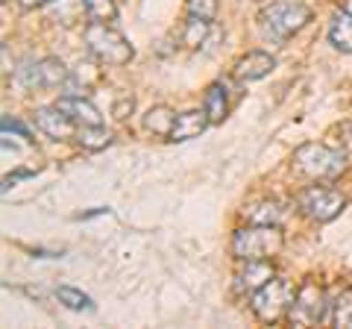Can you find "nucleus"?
I'll return each mask as SVG.
<instances>
[{
	"label": "nucleus",
	"mask_w": 352,
	"mask_h": 329,
	"mask_svg": "<svg viewBox=\"0 0 352 329\" xmlns=\"http://www.w3.org/2000/svg\"><path fill=\"white\" fill-rule=\"evenodd\" d=\"M285 247V235L279 226H264V224H250L238 229L232 235V253L238 262H258V259H273Z\"/></svg>",
	"instance_id": "f257e3e1"
},
{
	"label": "nucleus",
	"mask_w": 352,
	"mask_h": 329,
	"mask_svg": "<svg viewBox=\"0 0 352 329\" xmlns=\"http://www.w3.org/2000/svg\"><path fill=\"white\" fill-rule=\"evenodd\" d=\"M294 168L308 180H335L346 171V153L329 145H302L294 150Z\"/></svg>",
	"instance_id": "f03ea898"
},
{
	"label": "nucleus",
	"mask_w": 352,
	"mask_h": 329,
	"mask_svg": "<svg viewBox=\"0 0 352 329\" xmlns=\"http://www.w3.org/2000/svg\"><path fill=\"white\" fill-rule=\"evenodd\" d=\"M85 47L100 65H126L135 56V47L129 45L124 32H118L112 24H91L85 27Z\"/></svg>",
	"instance_id": "7ed1b4c3"
},
{
	"label": "nucleus",
	"mask_w": 352,
	"mask_h": 329,
	"mask_svg": "<svg viewBox=\"0 0 352 329\" xmlns=\"http://www.w3.org/2000/svg\"><path fill=\"white\" fill-rule=\"evenodd\" d=\"M294 297H296L294 282L282 279V277H273L267 285H261V288L252 294L250 306H252V312H256L258 321L276 323V321H282V317H288L291 306H294Z\"/></svg>",
	"instance_id": "20e7f679"
},
{
	"label": "nucleus",
	"mask_w": 352,
	"mask_h": 329,
	"mask_svg": "<svg viewBox=\"0 0 352 329\" xmlns=\"http://www.w3.org/2000/svg\"><path fill=\"white\" fill-rule=\"evenodd\" d=\"M308 21H311V9L305 3H285V0H279V3L261 9V27L273 41H288Z\"/></svg>",
	"instance_id": "39448f33"
},
{
	"label": "nucleus",
	"mask_w": 352,
	"mask_h": 329,
	"mask_svg": "<svg viewBox=\"0 0 352 329\" xmlns=\"http://www.w3.org/2000/svg\"><path fill=\"white\" fill-rule=\"evenodd\" d=\"M329 297L326 291L317 285L314 279H305L300 288H296V297H294V306L288 312V321L294 326H317L326 317L329 312Z\"/></svg>",
	"instance_id": "423d86ee"
},
{
	"label": "nucleus",
	"mask_w": 352,
	"mask_h": 329,
	"mask_svg": "<svg viewBox=\"0 0 352 329\" xmlns=\"http://www.w3.org/2000/svg\"><path fill=\"white\" fill-rule=\"evenodd\" d=\"M296 203H300L302 215H308L317 224L335 221V217L340 215V209L346 206L344 194H338L335 189H326V185H308V189L300 191Z\"/></svg>",
	"instance_id": "0eeeda50"
},
{
	"label": "nucleus",
	"mask_w": 352,
	"mask_h": 329,
	"mask_svg": "<svg viewBox=\"0 0 352 329\" xmlns=\"http://www.w3.org/2000/svg\"><path fill=\"white\" fill-rule=\"evenodd\" d=\"M32 120H36V127L41 129L44 136H50V138H56V141L76 138V129H80V124H74V120L65 115L56 103L36 109V112H32Z\"/></svg>",
	"instance_id": "6e6552de"
},
{
	"label": "nucleus",
	"mask_w": 352,
	"mask_h": 329,
	"mask_svg": "<svg viewBox=\"0 0 352 329\" xmlns=\"http://www.w3.org/2000/svg\"><path fill=\"white\" fill-rule=\"evenodd\" d=\"M276 273L270 268V259H258V262H244V268L235 273V291L252 297L261 285H267Z\"/></svg>",
	"instance_id": "1a4fd4ad"
},
{
	"label": "nucleus",
	"mask_w": 352,
	"mask_h": 329,
	"mask_svg": "<svg viewBox=\"0 0 352 329\" xmlns=\"http://www.w3.org/2000/svg\"><path fill=\"white\" fill-rule=\"evenodd\" d=\"M56 106L62 109L65 115H68L74 124H80V127H94V124H103V115H100V109H97L91 100H85L82 94H62Z\"/></svg>",
	"instance_id": "9d476101"
},
{
	"label": "nucleus",
	"mask_w": 352,
	"mask_h": 329,
	"mask_svg": "<svg viewBox=\"0 0 352 329\" xmlns=\"http://www.w3.org/2000/svg\"><path fill=\"white\" fill-rule=\"evenodd\" d=\"M273 68H276V59L264 50H252L247 56H241L238 65H235V80L241 83H256V80H264Z\"/></svg>",
	"instance_id": "9b49d317"
},
{
	"label": "nucleus",
	"mask_w": 352,
	"mask_h": 329,
	"mask_svg": "<svg viewBox=\"0 0 352 329\" xmlns=\"http://www.w3.org/2000/svg\"><path fill=\"white\" fill-rule=\"evenodd\" d=\"M44 15L53 24L76 27L82 18H88V9H85V0H47L44 3Z\"/></svg>",
	"instance_id": "f8f14e48"
},
{
	"label": "nucleus",
	"mask_w": 352,
	"mask_h": 329,
	"mask_svg": "<svg viewBox=\"0 0 352 329\" xmlns=\"http://www.w3.org/2000/svg\"><path fill=\"white\" fill-rule=\"evenodd\" d=\"M212 124L206 115V109H191V112H182L176 115L173 120V129H170V141H188V138H197L206 133V127Z\"/></svg>",
	"instance_id": "ddd939ff"
},
{
	"label": "nucleus",
	"mask_w": 352,
	"mask_h": 329,
	"mask_svg": "<svg viewBox=\"0 0 352 329\" xmlns=\"http://www.w3.org/2000/svg\"><path fill=\"white\" fill-rule=\"evenodd\" d=\"M214 36H217L214 21H206V18H197V15H188V21H185V27H182V45L191 47V50L212 45Z\"/></svg>",
	"instance_id": "4468645a"
},
{
	"label": "nucleus",
	"mask_w": 352,
	"mask_h": 329,
	"mask_svg": "<svg viewBox=\"0 0 352 329\" xmlns=\"http://www.w3.org/2000/svg\"><path fill=\"white\" fill-rule=\"evenodd\" d=\"M247 224H264V226H279L285 221V206L279 200H256L244 206Z\"/></svg>",
	"instance_id": "2eb2a0df"
},
{
	"label": "nucleus",
	"mask_w": 352,
	"mask_h": 329,
	"mask_svg": "<svg viewBox=\"0 0 352 329\" xmlns=\"http://www.w3.org/2000/svg\"><path fill=\"white\" fill-rule=\"evenodd\" d=\"M229 83H214V85H208V92H206V100H203V109H206V115L212 124H223L226 115H229Z\"/></svg>",
	"instance_id": "dca6fc26"
},
{
	"label": "nucleus",
	"mask_w": 352,
	"mask_h": 329,
	"mask_svg": "<svg viewBox=\"0 0 352 329\" xmlns=\"http://www.w3.org/2000/svg\"><path fill=\"white\" fill-rule=\"evenodd\" d=\"M68 68L59 56H44L38 59V80H41V89H65L68 83Z\"/></svg>",
	"instance_id": "f3484780"
},
{
	"label": "nucleus",
	"mask_w": 352,
	"mask_h": 329,
	"mask_svg": "<svg viewBox=\"0 0 352 329\" xmlns=\"http://www.w3.org/2000/svg\"><path fill=\"white\" fill-rule=\"evenodd\" d=\"M329 41L332 47L340 53H352V15L346 9H340L332 18V27H329Z\"/></svg>",
	"instance_id": "a211bd4d"
},
{
	"label": "nucleus",
	"mask_w": 352,
	"mask_h": 329,
	"mask_svg": "<svg viewBox=\"0 0 352 329\" xmlns=\"http://www.w3.org/2000/svg\"><path fill=\"white\" fill-rule=\"evenodd\" d=\"M76 141H80L85 150H103V147L112 145V133H109L103 124L80 127V129H76Z\"/></svg>",
	"instance_id": "6ab92c4d"
},
{
	"label": "nucleus",
	"mask_w": 352,
	"mask_h": 329,
	"mask_svg": "<svg viewBox=\"0 0 352 329\" xmlns=\"http://www.w3.org/2000/svg\"><path fill=\"white\" fill-rule=\"evenodd\" d=\"M173 120H176V115L170 112L168 106H153L150 112L144 115V127L150 129L153 136H170Z\"/></svg>",
	"instance_id": "aec40b11"
},
{
	"label": "nucleus",
	"mask_w": 352,
	"mask_h": 329,
	"mask_svg": "<svg viewBox=\"0 0 352 329\" xmlns=\"http://www.w3.org/2000/svg\"><path fill=\"white\" fill-rule=\"evenodd\" d=\"M56 300L71 312H94V303L88 294H82L80 288H71V285H59L56 288Z\"/></svg>",
	"instance_id": "412c9836"
},
{
	"label": "nucleus",
	"mask_w": 352,
	"mask_h": 329,
	"mask_svg": "<svg viewBox=\"0 0 352 329\" xmlns=\"http://www.w3.org/2000/svg\"><path fill=\"white\" fill-rule=\"evenodd\" d=\"M332 321H335V326L352 329V285L332 300Z\"/></svg>",
	"instance_id": "4be33fe9"
},
{
	"label": "nucleus",
	"mask_w": 352,
	"mask_h": 329,
	"mask_svg": "<svg viewBox=\"0 0 352 329\" xmlns=\"http://www.w3.org/2000/svg\"><path fill=\"white\" fill-rule=\"evenodd\" d=\"M88 18L97 21V24H112L118 18V3L115 0H85Z\"/></svg>",
	"instance_id": "5701e85b"
},
{
	"label": "nucleus",
	"mask_w": 352,
	"mask_h": 329,
	"mask_svg": "<svg viewBox=\"0 0 352 329\" xmlns=\"http://www.w3.org/2000/svg\"><path fill=\"white\" fill-rule=\"evenodd\" d=\"M188 15L214 21L217 18V0H188Z\"/></svg>",
	"instance_id": "b1692460"
},
{
	"label": "nucleus",
	"mask_w": 352,
	"mask_h": 329,
	"mask_svg": "<svg viewBox=\"0 0 352 329\" xmlns=\"http://www.w3.org/2000/svg\"><path fill=\"white\" fill-rule=\"evenodd\" d=\"M132 106H135V97H129V94H124L120 100L115 103V109H112V115L118 118V120H124V118H129V112H132Z\"/></svg>",
	"instance_id": "393cba45"
},
{
	"label": "nucleus",
	"mask_w": 352,
	"mask_h": 329,
	"mask_svg": "<svg viewBox=\"0 0 352 329\" xmlns=\"http://www.w3.org/2000/svg\"><path fill=\"white\" fill-rule=\"evenodd\" d=\"M21 3V9H36V6H44L47 0H18Z\"/></svg>",
	"instance_id": "a878e982"
},
{
	"label": "nucleus",
	"mask_w": 352,
	"mask_h": 329,
	"mask_svg": "<svg viewBox=\"0 0 352 329\" xmlns=\"http://www.w3.org/2000/svg\"><path fill=\"white\" fill-rule=\"evenodd\" d=\"M3 3H6V0H3Z\"/></svg>",
	"instance_id": "bb28decb"
}]
</instances>
